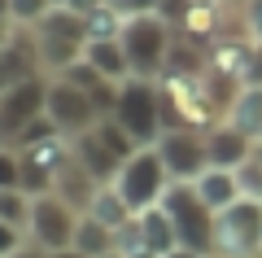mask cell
<instances>
[{
    "label": "cell",
    "instance_id": "obj_1",
    "mask_svg": "<svg viewBox=\"0 0 262 258\" xmlns=\"http://www.w3.org/2000/svg\"><path fill=\"white\" fill-rule=\"evenodd\" d=\"M122 53H127L131 74L140 79H162L170 62V48H175V27H170L162 13H136V18L122 22Z\"/></svg>",
    "mask_w": 262,
    "mask_h": 258
},
{
    "label": "cell",
    "instance_id": "obj_2",
    "mask_svg": "<svg viewBox=\"0 0 262 258\" xmlns=\"http://www.w3.org/2000/svg\"><path fill=\"white\" fill-rule=\"evenodd\" d=\"M110 118H118V127L127 131L140 149L158 145V136L166 131V123H162V83L158 79H140V74L122 79Z\"/></svg>",
    "mask_w": 262,
    "mask_h": 258
},
{
    "label": "cell",
    "instance_id": "obj_3",
    "mask_svg": "<svg viewBox=\"0 0 262 258\" xmlns=\"http://www.w3.org/2000/svg\"><path fill=\"white\" fill-rule=\"evenodd\" d=\"M162 210L170 214V223L179 232V249L214 254V210L201 202L192 180H170L166 197H162Z\"/></svg>",
    "mask_w": 262,
    "mask_h": 258
},
{
    "label": "cell",
    "instance_id": "obj_4",
    "mask_svg": "<svg viewBox=\"0 0 262 258\" xmlns=\"http://www.w3.org/2000/svg\"><path fill=\"white\" fill-rule=\"evenodd\" d=\"M70 149H75V157L101 180V184H114V175L122 171V162H127L140 145L118 127V118H101L96 127H88L83 136L70 140Z\"/></svg>",
    "mask_w": 262,
    "mask_h": 258
},
{
    "label": "cell",
    "instance_id": "obj_5",
    "mask_svg": "<svg viewBox=\"0 0 262 258\" xmlns=\"http://www.w3.org/2000/svg\"><path fill=\"white\" fill-rule=\"evenodd\" d=\"M114 188L122 193V202H127L131 210L140 214V210H149V206H162V197H166V188H170V171H166V162H162L158 149L144 145V149H136V153L122 162V171L114 175Z\"/></svg>",
    "mask_w": 262,
    "mask_h": 258
},
{
    "label": "cell",
    "instance_id": "obj_6",
    "mask_svg": "<svg viewBox=\"0 0 262 258\" xmlns=\"http://www.w3.org/2000/svg\"><path fill=\"white\" fill-rule=\"evenodd\" d=\"M35 39H39V53H44V70L48 74H61L66 66H75L88 48V22L79 18L75 9L57 5L44 22L35 27Z\"/></svg>",
    "mask_w": 262,
    "mask_h": 258
},
{
    "label": "cell",
    "instance_id": "obj_7",
    "mask_svg": "<svg viewBox=\"0 0 262 258\" xmlns=\"http://www.w3.org/2000/svg\"><path fill=\"white\" fill-rule=\"evenodd\" d=\"M214 254L227 258H262V202H232L214 214Z\"/></svg>",
    "mask_w": 262,
    "mask_h": 258
},
{
    "label": "cell",
    "instance_id": "obj_8",
    "mask_svg": "<svg viewBox=\"0 0 262 258\" xmlns=\"http://www.w3.org/2000/svg\"><path fill=\"white\" fill-rule=\"evenodd\" d=\"M48 118H53V127L61 131L66 140H75V136H83L88 127H96L105 114L79 83H70L66 74H48Z\"/></svg>",
    "mask_w": 262,
    "mask_h": 258
},
{
    "label": "cell",
    "instance_id": "obj_9",
    "mask_svg": "<svg viewBox=\"0 0 262 258\" xmlns=\"http://www.w3.org/2000/svg\"><path fill=\"white\" fill-rule=\"evenodd\" d=\"M44 114H48V74H35L9 92H0V145L13 149L22 140V131L31 123H39Z\"/></svg>",
    "mask_w": 262,
    "mask_h": 258
},
{
    "label": "cell",
    "instance_id": "obj_10",
    "mask_svg": "<svg viewBox=\"0 0 262 258\" xmlns=\"http://www.w3.org/2000/svg\"><path fill=\"white\" fill-rule=\"evenodd\" d=\"M79 214L70 202H61L57 193H44L35 197V206H31V228H27V241H35L39 249H48V254H61V249L75 245V232H79Z\"/></svg>",
    "mask_w": 262,
    "mask_h": 258
},
{
    "label": "cell",
    "instance_id": "obj_11",
    "mask_svg": "<svg viewBox=\"0 0 262 258\" xmlns=\"http://www.w3.org/2000/svg\"><path fill=\"white\" fill-rule=\"evenodd\" d=\"M66 157H70V140H66V136H48V140H35V145H22V149H18L22 193H31V197L53 193L57 171H61Z\"/></svg>",
    "mask_w": 262,
    "mask_h": 258
},
{
    "label": "cell",
    "instance_id": "obj_12",
    "mask_svg": "<svg viewBox=\"0 0 262 258\" xmlns=\"http://www.w3.org/2000/svg\"><path fill=\"white\" fill-rule=\"evenodd\" d=\"M166 162L170 180H196L201 171L210 166V149H206V131H192V127H166L153 145Z\"/></svg>",
    "mask_w": 262,
    "mask_h": 258
},
{
    "label": "cell",
    "instance_id": "obj_13",
    "mask_svg": "<svg viewBox=\"0 0 262 258\" xmlns=\"http://www.w3.org/2000/svg\"><path fill=\"white\" fill-rule=\"evenodd\" d=\"M35 74H48L39 39H35V27H13L9 39L0 44V92H9L18 83L35 79Z\"/></svg>",
    "mask_w": 262,
    "mask_h": 258
},
{
    "label": "cell",
    "instance_id": "obj_14",
    "mask_svg": "<svg viewBox=\"0 0 262 258\" xmlns=\"http://www.w3.org/2000/svg\"><path fill=\"white\" fill-rule=\"evenodd\" d=\"M206 149H210V166H223V171H236V166H245L253 157V136H245L241 127H232V123H214V127L206 131Z\"/></svg>",
    "mask_w": 262,
    "mask_h": 258
},
{
    "label": "cell",
    "instance_id": "obj_15",
    "mask_svg": "<svg viewBox=\"0 0 262 258\" xmlns=\"http://www.w3.org/2000/svg\"><path fill=\"white\" fill-rule=\"evenodd\" d=\"M96 188H101V180L88 171L83 162L75 157V149H70V157L61 162V171H57V184H53V193L61 197V202H70L75 210H88V202L96 197Z\"/></svg>",
    "mask_w": 262,
    "mask_h": 258
},
{
    "label": "cell",
    "instance_id": "obj_16",
    "mask_svg": "<svg viewBox=\"0 0 262 258\" xmlns=\"http://www.w3.org/2000/svg\"><path fill=\"white\" fill-rule=\"evenodd\" d=\"M196 193H201V202L210 206V210H227L232 202H241V180H236V171H223V166H206L201 175L192 180Z\"/></svg>",
    "mask_w": 262,
    "mask_h": 258
},
{
    "label": "cell",
    "instance_id": "obj_17",
    "mask_svg": "<svg viewBox=\"0 0 262 258\" xmlns=\"http://www.w3.org/2000/svg\"><path fill=\"white\" fill-rule=\"evenodd\" d=\"M136 219H140V228H144V241H149L153 258H166V254L179 249V232H175V223H170V214L162 210V206H149V210H140Z\"/></svg>",
    "mask_w": 262,
    "mask_h": 258
},
{
    "label": "cell",
    "instance_id": "obj_18",
    "mask_svg": "<svg viewBox=\"0 0 262 258\" xmlns=\"http://www.w3.org/2000/svg\"><path fill=\"white\" fill-rule=\"evenodd\" d=\"M83 62L96 66V70H101L105 79H114V83L131 79V66H127V53H122V39H88Z\"/></svg>",
    "mask_w": 262,
    "mask_h": 258
},
{
    "label": "cell",
    "instance_id": "obj_19",
    "mask_svg": "<svg viewBox=\"0 0 262 258\" xmlns=\"http://www.w3.org/2000/svg\"><path fill=\"white\" fill-rule=\"evenodd\" d=\"M83 214H92V219H101L105 228H114V232H118L122 223H127L131 214H136V210H131V206L122 202V193H118L114 184H101V188H96V197L88 202V210H83Z\"/></svg>",
    "mask_w": 262,
    "mask_h": 258
},
{
    "label": "cell",
    "instance_id": "obj_20",
    "mask_svg": "<svg viewBox=\"0 0 262 258\" xmlns=\"http://www.w3.org/2000/svg\"><path fill=\"white\" fill-rule=\"evenodd\" d=\"M227 123L258 140L262 136V88H241L236 101H232V110H227Z\"/></svg>",
    "mask_w": 262,
    "mask_h": 258
},
{
    "label": "cell",
    "instance_id": "obj_21",
    "mask_svg": "<svg viewBox=\"0 0 262 258\" xmlns=\"http://www.w3.org/2000/svg\"><path fill=\"white\" fill-rule=\"evenodd\" d=\"M70 249H79V254H88V258L114 254V228H105L92 214H79V232H75V245Z\"/></svg>",
    "mask_w": 262,
    "mask_h": 258
},
{
    "label": "cell",
    "instance_id": "obj_22",
    "mask_svg": "<svg viewBox=\"0 0 262 258\" xmlns=\"http://www.w3.org/2000/svg\"><path fill=\"white\" fill-rule=\"evenodd\" d=\"M31 206H35L31 193H22V188H0V219L13 223L18 232L31 228Z\"/></svg>",
    "mask_w": 262,
    "mask_h": 258
},
{
    "label": "cell",
    "instance_id": "obj_23",
    "mask_svg": "<svg viewBox=\"0 0 262 258\" xmlns=\"http://www.w3.org/2000/svg\"><path fill=\"white\" fill-rule=\"evenodd\" d=\"M114 254H122V258H153L149 254V241H144V228H140L136 214L114 232Z\"/></svg>",
    "mask_w": 262,
    "mask_h": 258
},
{
    "label": "cell",
    "instance_id": "obj_24",
    "mask_svg": "<svg viewBox=\"0 0 262 258\" xmlns=\"http://www.w3.org/2000/svg\"><path fill=\"white\" fill-rule=\"evenodd\" d=\"M53 9H57L53 0H9V22L13 27H39Z\"/></svg>",
    "mask_w": 262,
    "mask_h": 258
},
{
    "label": "cell",
    "instance_id": "obj_25",
    "mask_svg": "<svg viewBox=\"0 0 262 258\" xmlns=\"http://www.w3.org/2000/svg\"><path fill=\"white\" fill-rule=\"evenodd\" d=\"M236 180H241V197L262 202V162L258 157H249L245 166H236Z\"/></svg>",
    "mask_w": 262,
    "mask_h": 258
},
{
    "label": "cell",
    "instance_id": "obj_26",
    "mask_svg": "<svg viewBox=\"0 0 262 258\" xmlns=\"http://www.w3.org/2000/svg\"><path fill=\"white\" fill-rule=\"evenodd\" d=\"M0 188H22V162H18V149L0 145Z\"/></svg>",
    "mask_w": 262,
    "mask_h": 258
},
{
    "label": "cell",
    "instance_id": "obj_27",
    "mask_svg": "<svg viewBox=\"0 0 262 258\" xmlns=\"http://www.w3.org/2000/svg\"><path fill=\"white\" fill-rule=\"evenodd\" d=\"M22 245H27V232H18L13 223L0 219V258H9L13 249H22Z\"/></svg>",
    "mask_w": 262,
    "mask_h": 258
},
{
    "label": "cell",
    "instance_id": "obj_28",
    "mask_svg": "<svg viewBox=\"0 0 262 258\" xmlns=\"http://www.w3.org/2000/svg\"><path fill=\"white\" fill-rule=\"evenodd\" d=\"M110 9H118L122 18H136V13H153L158 9V0H105Z\"/></svg>",
    "mask_w": 262,
    "mask_h": 258
},
{
    "label": "cell",
    "instance_id": "obj_29",
    "mask_svg": "<svg viewBox=\"0 0 262 258\" xmlns=\"http://www.w3.org/2000/svg\"><path fill=\"white\" fill-rule=\"evenodd\" d=\"M101 5H105V0H66V9H75L79 18H88V13H96Z\"/></svg>",
    "mask_w": 262,
    "mask_h": 258
},
{
    "label": "cell",
    "instance_id": "obj_30",
    "mask_svg": "<svg viewBox=\"0 0 262 258\" xmlns=\"http://www.w3.org/2000/svg\"><path fill=\"white\" fill-rule=\"evenodd\" d=\"M9 258H53V254H48V249H39L35 241H27V245H22V249H13Z\"/></svg>",
    "mask_w": 262,
    "mask_h": 258
},
{
    "label": "cell",
    "instance_id": "obj_31",
    "mask_svg": "<svg viewBox=\"0 0 262 258\" xmlns=\"http://www.w3.org/2000/svg\"><path fill=\"white\" fill-rule=\"evenodd\" d=\"M166 258H201V254H192V249H175V254H166Z\"/></svg>",
    "mask_w": 262,
    "mask_h": 258
},
{
    "label": "cell",
    "instance_id": "obj_32",
    "mask_svg": "<svg viewBox=\"0 0 262 258\" xmlns=\"http://www.w3.org/2000/svg\"><path fill=\"white\" fill-rule=\"evenodd\" d=\"M9 31H13V22H0V44L9 39Z\"/></svg>",
    "mask_w": 262,
    "mask_h": 258
},
{
    "label": "cell",
    "instance_id": "obj_33",
    "mask_svg": "<svg viewBox=\"0 0 262 258\" xmlns=\"http://www.w3.org/2000/svg\"><path fill=\"white\" fill-rule=\"evenodd\" d=\"M0 22H9V0H0Z\"/></svg>",
    "mask_w": 262,
    "mask_h": 258
},
{
    "label": "cell",
    "instance_id": "obj_34",
    "mask_svg": "<svg viewBox=\"0 0 262 258\" xmlns=\"http://www.w3.org/2000/svg\"><path fill=\"white\" fill-rule=\"evenodd\" d=\"M253 157H258V162H262V140H253Z\"/></svg>",
    "mask_w": 262,
    "mask_h": 258
},
{
    "label": "cell",
    "instance_id": "obj_35",
    "mask_svg": "<svg viewBox=\"0 0 262 258\" xmlns=\"http://www.w3.org/2000/svg\"><path fill=\"white\" fill-rule=\"evenodd\" d=\"M201 258H227V254H201Z\"/></svg>",
    "mask_w": 262,
    "mask_h": 258
},
{
    "label": "cell",
    "instance_id": "obj_36",
    "mask_svg": "<svg viewBox=\"0 0 262 258\" xmlns=\"http://www.w3.org/2000/svg\"><path fill=\"white\" fill-rule=\"evenodd\" d=\"M105 258H122V254H105Z\"/></svg>",
    "mask_w": 262,
    "mask_h": 258
},
{
    "label": "cell",
    "instance_id": "obj_37",
    "mask_svg": "<svg viewBox=\"0 0 262 258\" xmlns=\"http://www.w3.org/2000/svg\"><path fill=\"white\" fill-rule=\"evenodd\" d=\"M53 5H66V0H53Z\"/></svg>",
    "mask_w": 262,
    "mask_h": 258
},
{
    "label": "cell",
    "instance_id": "obj_38",
    "mask_svg": "<svg viewBox=\"0 0 262 258\" xmlns=\"http://www.w3.org/2000/svg\"><path fill=\"white\" fill-rule=\"evenodd\" d=\"M258 140H262V136H258Z\"/></svg>",
    "mask_w": 262,
    "mask_h": 258
}]
</instances>
